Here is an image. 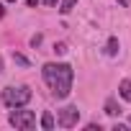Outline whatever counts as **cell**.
I'll use <instances>...</instances> for the list:
<instances>
[{"instance_id":"obj_1","label":"cell","mask_w":131,"mask_h":131,"mask_svg":"<svg viewBox=\"0 0 131 131\" xmlns=\"http://www.w3.org/2000/svg\"><path fill=\"white\" fill-rule=\"evenodd\" d=\"M41 80L44 85L51 90V95L57 100H64L72 93V82H75V70L67 62H46L41 67Z\"/></svg>"},{"instance_id":"obj_2","label":"cell","mask_w":131,"mask_h":131,"mask_svg":"<svg viewBox=\"0 0 131 131\" xmlns=\"http://www.w3.org/2000/svg\"><path fill=\"white\" fill-rule=\"evenodd\" d=\"M31 98H34V93H31L28 85H8L3 90V95H0L5 108H23V105L31 103Z\"/></svg>"},{"instance_id":"obj_3","label":"cell","mask_w":131,"mask_h":131,"mask_svg":"<svg viewBox=\"0 0 131 131\" xmlns=\"http://www.w3.org/2000/svg\"><path fill=\"white\" fill-rule=\"evenodd\" d=\"M8 123L18 131H34L36 128V113L28 111L26 105L23 108H10L8 111Z\"/></svg>"},{"instance_id":"obj_4","label":"cell","mask_w":131,"mask_h":131,"mask_svg":"<svg viewBox=\"0 0 131 131\" xmlns=\"http://www.w3.org/2000/svg\"><path fill=\"white\" fill-rule=\"evenodd\" d=\"M77 121H80V108L77 105H64V108L57 111V126H62V128H75Z\"/></svg>"},{"instance_id":"obj_5","label":"cell","mask_w":131,"mask_h":131,"mask_svg":"<svg viewBox=\"0 0 131 131\" xmlns=\"http://www.w3.org/2000/svg\"><path fill=\"white\" fill-rule=\"evenodd\" d=\"M103 111H105V116H111V118L121 116V105H118V100H116V98H108V100L103 103Z\"/></svg>"},{"instance_id":"obj_6","label":"cell","mask_w":131,"mask_h":131,"mask_svg":"<svg viewBox=\"0 0 131 131\" xmlns=\"http://www.w3.org/2000/svg\"><path fill=\"white\" fill-rule=\"evenodd\" d=\"M39 123H41V128H44V131H51V128L57 126V121H54L51 111H44V113H41V121H39Z\"/></svg>"},{"instance_id":"obj_7","label":"cell","mask_w":131,"mask_h":131,"mask_svg":"<svg viewBox=\"0 0 131 131\" xmlns=\"http://www.w3.org/2000/svg\"><path fill=\"white\" fill-rule=\"evenodd\" d=\"M118 95H121L126 103H131V80H121V82H118Z\"/></svg>"},{"instance_id":"obj_8","label":"cell","mask_w":131,"mask_h":131,"mask_svg":"<svg viewBox=\"0 0 131 131\" xmlns=\"http://www.w3.org/2000/svg\"><path fill=\"white\" fill-rule=\"evenodd\" d=\"M105 54H108V57H116V54H118V39H116V36L108 39V44H105Z\"/></svg>"},{"instance_id":"obj_9","label":"cell","mask_w":131,"mask_h":131,"mask_svg":"<svg viewBox=\"0 0 131 131\" xmlns=\"http://www.w3.org/2000/svg\"><path fill=\"white\" fill-rule=\"evenodd\" d=\"M75 5H77V0H62V3H59V13H62V16H67Z\"/></svg>"},{"instance_id":"obj_10","label":"cell","mask_w":131,"mask_h":131,"mask_svg":"<svg viewBox=\"0 0 131 131\" xmlns=\"http://www.w3.org/2000/svg\"><path fill=\"white\" fill-rule=\"evenodd\" d=\"M13 62H16V64H21V67H28V59H26L23 54H16V51H13Z\"/></svg>"},{"instance_id":"obj_11","label":"cell","mask_w":131,"mask_h":131,"mask_svg":"<svg viewBox=\"0 0 131 131\" xmlns=\"http://www.w3.org/2000/svg\"><path fill=\"white\" fill-rule=\"evenodd\" d=\"M54 51L57 54H64V51H67V44H54Z\"/></svg>"},{"instance_id":"obj_12","label":"cell","mask_w":131,"mask_h":131,"mask_svg":"<svg viewBox=\"0 0 131 131\" xmlns=\"http://www.w3.org/2000/svg\"><path fill=\"white\" fill-rule=\"evenodd\" d=\"M113 131H128V126H126V123H118V121H116V123H113Z\"/></svg>"},{"instance_id":"obj_13","label":"cell","mask_w":131,"mask_h":131,"mask_svg":"<svg viewBox=\"0 0 131 131\" xmlns=\"http://www.w3.org/2000/svg\"><path fill=\"white\" fill-rule=\"evenodd\" d=\"M85 131H100V123H88Z\"/></svg>"},{"instance_id":"obj_14","label":"cell","mask_w":131,"mask_h":131,"mask_svg":"<svg viewBox=\"0 0 131 131\" xmlns=\"http://www.w3.org/2000/svg\"><path fill=\"white\" fill-rule=\"evenodd\" d=\"M41 3H44L46 8H54V5H57V0H41Z\"/></svg>"},{"instance_id":"obj_15","label":"cell","mask_w":131,"mask_h":131,"mask_svg":"<svg viewBox=\"0 0 131 131\" xmlns=\"http://www.w3.org/2000/svg\"><path fill=\"white\" fill-rule=\"evenodd\" d=\"M5 72V59H3V54H0V75Z\"/></svg>"},{"instance_id":"obj_16","label":"cell","mask_w":131,"mask_h":131,"mask_svg":"<svg viewBox=\"0 0 131 131\" xmlns=\"http://www.w3.org/2000/svg\"><path fill=\"white\" fill-rule=\"evenodd\" d=\"M118 5H121V8H128V5H131V0H118Z\"/></svg>"},{"instance_id":"obj_17","label":"cell","mask_w":131,"mask_h":131,"mask_svg":"<svg viewBox=\"0 0 131 131\" xmlns=\"http://www.w3.org/2000/svg\"><path fill=\"white\" fill-rule=\"evenodd\" d=\"M26 3H28V5L34 8V5H39V3H41V0H26Z\"/></svg>"},{"instance_id":"obj_18","label":"cell","mask_w":131,"mask_h":131,"mask_svg":"<svg viewBox=\"0 0 131 131\" xmlns=\"http://www.w3.org/2000/svg\"><path fill=\"white\" fill-rule=\"evenodd\" d=\"M3 13H5V10H3V5H0V18H3Z\"/></svg>"},{"instance_id":"obj_19","label":"cell","mask_w":131,"mask_h":131,"mask_svg":"<svg viewBox=\"0 0 131 131\" xmlns=\"http://www.w3.org/2000/svg\"><path fill=\"white\" fill-rule=\"evenodd\" d=\"M126 126H128V128H131V116H128V123H126Z\"/></svg>"},{"instance_id":"obj_20","label":"cell","mask_w":131,"mask_h":131,"mask_svg":"<svg viewBox=\"0 0 131 131\" xmlns=\"http://www.w3.org/2000/svg\"><path fill=\"white\" fill-rule=\"evenodd\" d=\"M5 3H16V0H5Z\"/></svg>"}]
</instances>
